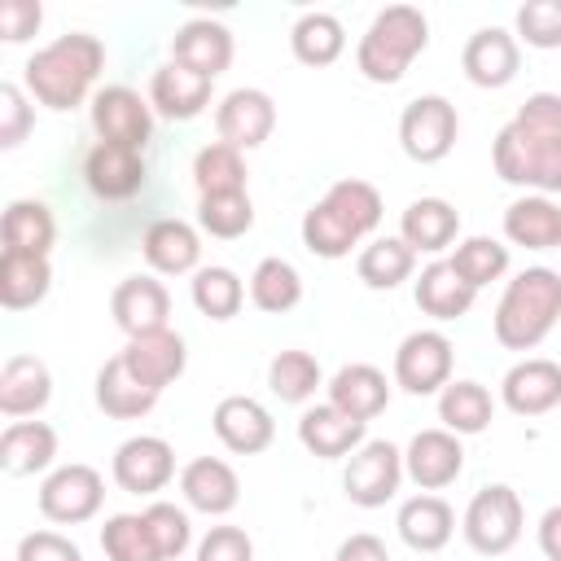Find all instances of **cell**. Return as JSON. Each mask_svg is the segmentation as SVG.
I'll return each mask as SVG.
<instances>
[{
	"label": "cell",
	"mask_w": 561,
	"mask_h": 561,
	"mask_svg": "<svg viewBox=\"0 0 561 561\" xmlns=\"http://www.w3.org/2000/svg\"><path fill=\"white\" fill-rule=\"evenodd\" d=\"M495 175L517 188L561 193V96L535 92L495 136Z\"/></svg>",
	"instance_id": "1"
},
{
	"label": "cell",
	"mask_w": 561,
	"mask_h": 561,
	"mask_svg": "<svg viewBox=\"0 0 561 561\" xmlns=\"http://www.w3.org/2000/svg\"><path fill=\"white\" fill-rule=\"evenodd\" d=\"M101 66H105V44L88 31H70V35H57L53 44H44L22 66V79H26L31 101H39L48 110H75L92 92Z\"/></svg>",
	"instance_id": "2"
},
{
	"label": "cell",
	"mask_w": 561,
	"mask_h": 561,
	"mask_svg": "<svg viewBox=\"0 0 561 561\" xmlns=\"http://www.w3.org/2000/svg\"><path fill=\"white\" fill-rule=\"evenodd\" d=\"M557 320H561V276L552 267H526L504 285L491 329L504 351H535Z\"/></svg>",
	"instance_id": "3"
},
{
	"label": "cell",
	"mask_w": 561,
	"mask_h": 561,
	"mask_svg": "<svg viewBox=\"0 0 561 561\" xmlns=\"http://www.w3.org/2000/svg\"><path fill=\"white\" fill-rule=\"evenodd\" d=\"M425 44H430L425 13L412 4H390L368 22V31L355 48V66L368 83H399L408 75L412 57L425 53Z\"/></svg>",
	"instance_id": "4"
},
{
	"label": "cell",
	"mask_w": 561,
	"mask_h": 561,
	"mask_svg": "<svg viewBox=\"0 0 561 561\" xmlns=\"http://www.w3.org/2000/svg\"><path fill=\"white\" fill-rule=\"evenodd\" d=\"M522 522H526L522 495H517L513 486H504V482H491V486H482V491L469 500V508H465V517H460V530H465V543H469L473 552H482V557H504V552L522 539Z\"/></svg>",
	"instance_id": "5"
},
{
	"label": "cell",
	"mask_w": 561,
	"mask_h": 561,
	"mask_svg": "<svg viewBox=\"0 0 561 561\" xmlns=\"http://www.w3.org/2000/svg\"><path fill=\"white\" fill-rule=\"evenodd\" d=\"M456 131H460V118H456V105L438 92L430 96H416L403 105L399 114V145L412 162H443L456 145Z\"/></svg>",
	"instance_id": "6"
},
{
	"label": "cell",
	"mask_w": 561,
	"mask_h": 561,
	"mask_svg": "<svg viewBox=\"0 0 561 561\" xmlns=\"http://www.w3.org/2000/svg\"><path fill=\"white\" fill-rule=\"evenodd\" d=\"M92 131L105 145H127V149L145 153V145L153 136V105L136 88L110 83L92 96Z\"/></svg>",
	"instance_id": "7"
},
{
	"label": "cell",
	"mask_w": 561,
	"mask_h": 561,
	"mask_svg": "<svg viewBox=\"0 0 561 561\" xmlns=\"http://www.w3.org/2000/svg\"><path fill=\"white\" fill-rule=\"evenodd\" d=\"M105 482L92 465H61L39 482V513L57 526H79L101 513Z\"/></svg>",
	"instance_id": "8"
},
{
	"label": "cell",
	"mask_w": 561,
	"mask_h": 561,
	"mask_svg": "<svg viewBox=\"0 0 561 561\" xmlns=\"http://www.w3.org/2000/svg\"><path fill=\"white\" fill-rule=\"evenodd\" d=\"M451 381V342L438 329H416L394 351V386L408 394H443Z\"/></svg>",
	"instance_id": "9"
},
{
	"label": "cell",
	"mask_w": 561,
	"mask_h": 561,
	"mask_svg": "<svg viewBox=\"0 0 561 561\" xmlns=\"http://www.w3.org/2000/svg\"><path fill=\"white\" fill-rule=\"evenodd\" d=\"M403 473H408V469H403V451H399L394 443H386V438H373V443H364V447L351 456L342 486H346V500H351V504H359V508H381L386 500H394Z\"/></svg>",
	"instance_id": "10"
},
{
	"label": "cell",
	"mask_w": 561,
	"mask_h": 561,
	"mask_svg": "<svg viewBox=\"0 0 561 561\" xmlns=\"http://www.w3.org/2000/svg\"><path fill=\"white\" fill-rule=\"evenodd\" d=\"M114 482L131 495H153L175 478V451L167 438L158 434H136L127 443H118L114 465H110Z\"/></svg>",
	"instance_id": "11"
},
{
	"label": "cell",
	"mask_w": 561,
	"mask_h": 561,
	"mask_svg": "<svg viewBox=\"0 0 561 561\" xmlns=\"http://www.w3.org/2000/svg\"><path fill=\"white\" fill-rule=\"evenodd\" d=\"M272 127H276V105H272V96L263 88H237L215 110L219 140L232 145V149H241V153L245 149H259L272 136Z\"/></svg>",
	"instance_id": "12"
},
{
	"label": "cell",
	"mask_w": 561,
	"mask_h": 561,
	"mask_svg": "<svg viewBox=\"0 0 561 561\" xmlns=\"http://www.w3.org/2000/svg\"><path fill=\"white\" fill-rule=\"evenodd\" d=\"M210 425H215V438H219L228 451H237V456H259V451H267L272 438H276L272 412H267L259 399H250V394H228V399H219L215 412H210Z\"/></svg>",
	"instance_id": "13"
},
{
	"label": "cell",
	"mask_w": 561,
	"mask_h": 561,
	"mask_svg": "<svg viewBox=\"0 0 561 561\" xmlns=\"http://www.w3.org/2000/svg\"><path fill=\"white\" fill-rule=\"evenodd\" d=\"M460 66H465V79L473 88H504V83L517 79L522 44L504 26H482V31L469 35V44L460 53Z\"/></svg>",
	"instance_id": "14"
},
{
	"label": "cell",
	"mask_w": 561,
	"mask_h": 561,
	"mask_svg": "<svg viewBox=\"0 0 561 561\" xmlns=\"http://www.w3.org/2000/svg\"><path fill=\"white\" fill-rule=\"evenodd\" d=\"M83 180L101 202H127L145 188V153L127 145L96 140L83 158Z\"/></svg>",
	"instance_id": "15"
},
{
	"label": "cell",
	"mask_w": 561,
	"mask_h": 561,
	"mask_svg": "<svg viewBox=\"0 0 561 561\" xmlns=\"http://www.w3.org/2000/svg\"><path fill=\"white\" fill-rule=\"evenodd\" d=\"M118 355H123V364L131 368V377H136L140 386L158 390V394H162V390L184 373V364H188L184 337H180V333H171V329L127 337V346H123Z\"/></svg>",
	"instance_id": "16"
},
{
	"label": "cell",
	"mask_w": 561,
	"mask_h": 561,
	"mask_svg": "<svg viewBox=\"0 0 561 561\" xmlns=\"http://www.w3.org/2000/svg\"><path fill=\"white\" fill-rule=\"evenodd\" d=\"M403 469L421 491H443L460 478L465 469V447L451 430H421L408 451H403Z\"/></svg>",
	"instance_id": "17"
},
{
	"label": "cell",
	"mask_w": 561,
	"mask_h": 561,
	"mask_svg": "<svg viewBox=\"0 0 561 561\" xmlns=\"http://www.w3.org/2000/svg\"><path fill=\"white\" fill-rule=\"evenodd\" d=\"M180 495L188 500V508L206 513V517H224L237 508L241 500V478L228 460L219 456H197L180 469Z\"/></svg>",
	"instance_id": "18"
},
{
	"label": "cell",
	"mask_w": 561,
	"mask_h": 561,
	"mask_svg": "<svg viewBox=\"0 0 561 561\" xmlns=\"http://www.w3.org/2000/svg\"><path fill=\"white\" fill-rule=\"evenodd\" d=\"M500 399L517 416H543L561 403V364L557 359H522L504 373Z\"/></svg>",
	"instance_id": "19"
},
{
	"label": "cell",
	"mask_w": 561,
	"mask_h": 561,
	"mask_svg": "<svg viewBox=\"0 0 561 561\" xmlns=\"http://www.w3.org/2000/svg\"><path fill=\"white\" fill-rule=\"evenodd\" d=\"M210 88H215V79H206L180 61H167L149 79V105H153V114H162L171 123H188L210 105Z\"/></svg>",
	"instance_id": "20"
},
{
	"label": "cell",
	"mask_w": 561,
	"mask_h": 561,
	"mask_svg": "<svg viewBox=\"0 0 561 561\" xmlns=\"http://www.w3.org/2000/svg\"><path fill=\"white\" fill-rule=\"evenodd\" d=\"M110 311H114V324H118L127 337L158 333V329H167L171 294H167V285L153 280V276H127V280H118V289H114V298H110Z\"/></svg>",
	"instance_id": "21"
},
{
	"label": "cell",
	"mask_w": 561,
	"mask_h": 561,
	"mask_svg": "<svg viewBox=\"0 0 561 561\" xmlns=\"http://www.w3.org/2000/svg\"><path fill=\"white\" fill-rule=\"evenodd\" d=\"M171 61H180L206 79H219L232 61V31L215 18H188L171 35Z\"/></svg>",
	"instance_id": "22"
},
{
	"label": "cell",
	"mask_w": 561,
	"mask_h": 561,
	"mask_svg": "<svg viewBox=\"0 0 561 561\" xmlns=\"http://www.w3.org/2000/svg\"><path fill=\"white\" fill-rule=\"evenodd\" d=\"M298 443L320 456V460H337V456H355L364 447V421L337 412L333 403H316L298 416Z\"/></svg>",
	"instance_id": "23"
},
{
	"label": "cell",
	"mask_w": 561,
	"mask_h": 561,
	"mask_svg": "<svg viewBox=\"0 0 561 561\" xmlns=\"http://www.w3.org/2000/svg\"><path fill=\"white\" fill-rule=\"evenodd\" d=\"M394 526H399V539H403L412 552H438V548H447L451 535H456V513H451V504H447L443 495L421 491V495H412V500L399 504Z\"/></svg>",
	"instance_id": "24"
},
{
	"label": "cell",
	"mask_w": 561,
	"mask_h": 561,
	"mask_svg": "<svg viewBox=\"0 0 561 561\" xmlns=\"http://www.w3.org/2000/svg\"><path fill=\"white\" fill-rule=\"evenodd\" d=\"M53 399V373L35 355H9L0 368V412L9 421L35 416Z\"/></svg>",
	"instance_id": "25"
},
{
	"label": "cell",
	"mask_w": 561,
	"mask_h": 561,
	"mask_svg": "<svg viewBox=\"0 0 561 561\" xmlns=\"http://www.w3.org/2000/svg\"><path fill=\"white\" fill-rule=\"evenodd\" d=\"M329 403H333L337 412H346V416H355V421L368 425L373 416L386 412V403H390V381H386V373L373 368V364H342V368L329 377Z\"/></svg>",
	"instance_id": "26"
},
{
	"label": "cell",
	"mask_w": 561,
	"mask_h": 561,
	"mask_svg": "<svg viewBox=\"0 0 561 561\" xmlns=\"http://www.w3.org/2000/svg\"><path fill=\"white\" fill-rule=\"evenodd\" d=\"M140 250H145V263L162 276H184V272H197V259H202V241H197V228L184 224V219H153L140 237Z\"/></svg>",
	"instance_id": "27"
},
{
	"label": "cell",
	"mask_w": 561,
	"mask_h": 561,
	"mask_svg": "<svg viewBox=\"0 0 561 561\" xmlns=\"http://www.w3.org/2000/svg\"><path fill=\"white\" fill-rule=\"evenodd\" d=\"M460 232V210L443 197H416L403 219H399V237L416 250V254H443Z\"/></svg>",
	"instance_id": "28"
},
{
	"label": "cell",
	"mask_w": 561,
	"mask_h": 561,
	"mask_svg": "<svg viewBox=\"0 0 561 561\" xmlns=\"http://www.w3.org/2000/svg\"><path fill=\"white\" fill-rule=\"evenodd\" d=\"M57 456V430L44 421H9L0 434V469L9 478H26L48 469Z\"/></svg>",
	"instance_id": "29"
},
{
	"label": "cell",
	"mask_w": 561,
	"mask_h": 561,
	"mask_svg": "<svg viewBox=\"0 0 561 561\" xmlns=\"http://www.w3.org/2000/svg\"><path fill=\"white\" fill-rule=\"evenodd\" d=\"M504 237L526 250H561V206L543 193H526L504 210Z\"/></svg>",
	"instance_id": "30"
},
{
	"label": "cell",
	"mask_w": 561,
	"mask_h": 561,
	"mask_svg": "<svg viewBox=\"0 0 561 561\" xmlns=\"http://www.w3.org/2000/svg\"><path fill=\"white\" fill-rule=\"evenodd\" d=\"M153 403H158V390L140 386V381L131 377V368L123 364V355L105 359V368L96 373V408H101L105 416H114V421H136V416L153 412Z\"/></svg>",
	"instance_id": "31"
},
{
	"label": "cell",
	"mask_w": 561,
	"mask_h": 561,
	"mask_svg": "<svg viewBox=\"0 0 561 561\" xmlns=\"http://www.w3.org/2000/svg\"><path fill=\"white\" fill-rule=\"evenodd\" d=\"M0 232H4V250H9V254H39V259H48V250H53V241H57L53 210H48L44 202H31V197L9 202Z\"/></svg>",
	"instance_id": "32"
},
{
	"label": "cell",
	"mask_w": 561,
	"mask_h": 561,
	"mask_svg": "<svg viewBox=\"0 0 561 561\" xmlns=\"http://www.w3.org/2000/svg\"><path fill=\"white\" fill-rule=\"evenodd\" d=\"M473 298H478V289H469L447 259L421 267V276H416V307L434 320H460L473 307Z\"/></svg>",
	"instance_id": "33"
},
{
	"label": "cell",
	"mask_w": 561,
	"mask_h": 561,
	"mask_svg": "<svg viewBox=\"0 0 561 561\" xmlns=\"http://www.w3.org/2000/svg\"><path fill=\"white\" fill-rule=\"evenodd\" d=\"M53 285V267L39 254H9L0 250V302L9 311L35 307Z\"/></svg>",
	"instance_id": "34"
},
{
	"label": "cell",
	"mask_w": 561,
	"mask_h": 561,
	"mask_svg": "<svg viewBox=\"0 0 561 561\" xmlns=\"http://www.w3.org/2000/svg\"><path fill=\"white\" fill-rule=\"evenodd\" d=\"M495 416V403H491V390L478 386V381H447L443 394H438V421L443 430H451L456 438L465 434H482Z\"/></svg>",
	"instance_id": "35"
},
{
	"label": "cell",
	"mask_w": 561,
	"mask_h": 561,
	"mask_svg": "<svg viewBox=\"0 0 561 561\" xmlns=\"http://www.w3.org/2000/svg\"><path fill=\"white\" fill-rule=\"evenodd\" d=\"M412 267H416V250L403 237H377L355 259V272L368 289H394L412 276Z\"/></svg>",
	"instance_id": "36"
},
{
	"label": "cell",
	"mask_w": 561,
	"mask_h": 561,
	"mask_svg": "<svg viewBox=\"0 0 561 561\" xmlns=\"http://www.w3.org/2000/svg\"><path fill=\"white\" fill-rule=\"evenodd\" d=\"M289 48H294V57L302 66H333L342 57V48H346V31H342V22L333 13H320L316 9V13H302L294 22Z\"/></svg>",
	"instance_id": "37"
},
{
	"label": "cell",
	"mask_w": 561,
	"mask_h": 561,
	"mask_svg": "<svg viewBox=\"0 0 561 561\" xmlns=\"http://www.w3.org/2000/svg\"><path fill=\"white\" fill-rule=\"evenodd\" d=\"M250 302L259 307V311H267V316H285V311H294L298 302H302V276H298V267L294 263H285V259H263L259 267H254V276H250Z\"/></svg>",
	"instance_id": "38"
},
{
	"label": "cell",
	"mask_w": 561,
	"mask_h": 561,
	"mask_svg": "<svg viewBox=\"0 0 561 561\" xmlns=\"http://www.w3.org/2000/svg\"><path fill=\"white\" fill-rule=\"evenodd\" d=\"M193 184H197V197L245 193V158H241V149H232L224 140L197 149V158H193Z\"/></svg>",
	"instance_id": "39"
},
{
	"label": "cell",
	"mask_w": 561,
	"mask_h": 561,
	"mask_svg": "<svg viewBox=\"0 0 561 561\" xmlns=\"http://www.w3.org/2000/svg\"><path fill=\"white\" fill-rule=\"evenodd\" d=\"M188 294H193V307L210 320H232L245 302V285L232 267H197Z\"/></svg>",
	"instance_id": "40"
},
{
	"label": "cell",
	"mask_w": 561,
	"mask_h": 561,
	"mask_svg": "<svg viewBox=\"0 0 561 561\" xmlns=\"http://www.w3.org/2000/svg\"><path fill=\"white\" fill-rule=\"evenodd\" d=\"M364 237L329 206V202H316L307 215H302V245L316 254V259H342L351 254V245H359Z\"/></svg>",
	"instance_id": "41"
},
{
	"label": "cell",
	"mask_w": 561,
	"mask_h": 561,
	"mask_svg": "<svg viewBox=\"0 0 561 561\" xmlns=\"http://www.w3.org/2000/svg\"><path fill=\"white\" fill-rule=\"evenodd\" d=\"M101 548H105L110 561H162L145 513H114L101 526Z\"/></svg>",
	"instance_id": "42"
},
{
	"label": "cell",
	"mask_w": 561,
	"mask_h": 561,
	"mask_svg": "<svg viewBox=\"0 0 561 561\" xmlns=\"http://www.w3.org/2000/svg\"><path fill=\"white\" fill-rule=\"evenodd\" d=\"M197 224H202V232H210L219 241H237L254 228V202H250V193L197 197Z\"/></svg>",
	"instance_id": "43"
},
{
	"label": "cell",
	"mask_w": 561,
	"mask_h": 561,
	"mask_svg": "<svg viewBox=\"0 0 561 561\" xmlns=\"http://www.w3.org/2000/svg\"><path fill=\"white\" fill-rule=\"evenodd\" d=\"M447 263L456 267V276L469 289H482V285H491L508 272V245H500L495 237H469V241L456 245V254Z\"/></svg>",
	"instance_id": "44"
},
{
	"label": "cell",
	"mask_w": 561,
	"mask_h": 561,
	"mask_svg": "<svg viewBox=\"0 0 561 561\" xmlns=\"http://www.w3.org/2000/svg\"><path fill=\"white\" fill-rule=\"evenodd\" d=\"M320 202H329L359 237H368V232L381 224V193H377L368 180H351V175H346V180H333Z\"/></svg>",
	"instance_id": "45"
},
{
	"label": "cell",
	"mask_w": 561,
	"mask_h": 561,
	"mask_svg": "<svg viewBox=\"0 0 561 561\" xmlns=\"http://www.w3.org/2000/svg\"><path fill=\"white\" fill-rule=\"evenodd\" d=\"M267 386L280 403H307L320 386V364L316 355L307 351H280L272 364H267Z\"/></svg>",
	"instance_id": "46"
},
{
	"label": "cell",
	"mask_w": 561,
	"mask_h": 561,
	"mask_svg": "<svg viewBox=\"0 0 561 561\" xmlns=\"http://www.w3.org/2000/svg\"><path fill=\"white\" fill-rule=\"evenodd\" d=\"M145 522H149V535H153L162 561L180 557V552L188 548V539H193V526H188L184 508H175V504H167V500H153V504L145 508Z\"/></svg>",
	"instance_id": "47"
},
{
	"label": "cell",
	"mask_w": 561,
	"mask_h": 561,
	"mask_svg": "<svg viewBox=\"0 0 561 561\" xmlns=\"http://www.w3.org/2000/svg\"><path fill=\"white\" fill-rule=\"evenodd\" d=\"M517 39L530 48H561V0H526L517 9Z\"/></svg>",
	"instance_id": "48"
},
{
	"label": "cell",
	"mask_w": 561,
	"mask_h": 561,
	"mask_svg": "<svg viewBox=\"0 0 561 561\" xmlns=\"http://www.w3.org/2000/svg\"><path fill=\"white\" fill-rule=\"evenodd\" d=\"M35 114H31V101L18 83H0V149H18L31 131Z\"/></svg>",
	"instance_id": "49"
},
{
	"label": "cell",
	"mask_w": 561,
	"mask_h": 561,
	"mask_svg": "<svg viewBox=\"0 0 561 561\" xmlns=\"http://www.w3.org/2000/svg\"><path fill=\"white\" fill-rule=\"evenodd\" d=\"M197 561H254V543L241 526H210L197 543Z\"/></svg>",
	"instance_id": "50"
},
{
	"label": "cell",
	"mask_w": 561,
	"mask_h": 561,
	"mask_svg": "<svg viewBox=\"0 0 561 561\" xmlns=\"http://www.w3.org/2000/svg\"><path fill=\"white\" fill-rule=\"evenodd\" d=\"M13 561H83V552L57 530H31V535L18 539V557Z\"/></svg>",
	"instance_id": "51"
},
{
	"label": "cell",
	"mask_w": 561,
	"mask_h": 561,
	"mask_svg": "<svg viewBox=\"0 0 561 561\" xmlns=\"http://www.w3.org/2000/svg\"><path fill=\"white\" fill-rule=\"evenodd\" d=\"M39 22H44L39 0H4V4H0V39H4V44L31 39V35L39 31Z\"/></svg>",
	"instance_id": "52"
},
{
	"label": "cell",
	"mask_w": 561,
	"mask_h": 561,
	"mask_svg": "<svg viewBox=\"0 0 561 561\" xmlns=\"http://www.w3.org/2000/svg\"><path fill=\"white\" fill-rule=\"evenodd\" d=\"M333 561H390V552H386V543H381L377 535L359 530V535H351V539L337 543Z\"/></svg>",
	"instance_id": "53"
},
{
	"label": "cell",
	"mask_w": 561,
	"mask_h": 561,
	"mask_svg": "<svg viewBox=\"0 0 561 561\" xmlns=\"http://www.w3.org/2000/svg\"><path fill=\"white\" fill-rule=\"evenodd\" d=\"M539 552L548 561H561V504H552L543 517H539Z\"/></svg>",
	"instance_id": "54"
}]
</instances>
